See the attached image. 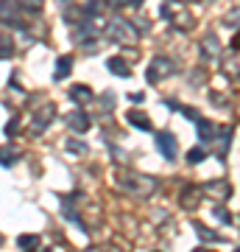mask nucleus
Returning a JSON list of instances; mask_svg holds the SVG:
<instances>
[{
    "label": "nucleus",
    "instance_id": "nucleus-1",
    "mask_svg": "<svg viewBox=\"0 0 240 252\" xmlns=\"http://www.w3.org/2000/svg\"><path fill=\"white\" fill-rule=\"evenodd\" d=\"M115 182L117 188L129 190V193H140V196H151L154 190L160 188V182L154 177H145V174H137V171H117Z\"/></svg>",
    "mask_w": 240,
    "mask_h": 252
},
{
    "label": "nucleus",
    "instance_id": "nucleus-2",
    "mask_svg": "<svg viewBox=\"0 0 240 252\" xmlns=\"http://www.w3.org/2000/svg\"><path fill=\"white\" fill-rule=\"evenodd\" d=\"M157 146H160V154L168 162L176 160V149L179 146H176V137L170 135V132H160V135H157Z\"/></svg>",
    "mask_w": 240,
    "mask_h": 252
},
{
    "label": "nucleus",
    "instance_id": "nucleus-3",
    "mask_svg": "<svg viewBox=\"0 0 240 252\" xmlns=\"http://www.w3.org/2000/svg\"><path fill=\"white\" fill-rule=\"evenodd\" d=\"M109 34L115 36V39H120V42H132L134 36H137V31H134L126 20H112V23H109Z\"/></svg>",
    "mask_w": 240,
    "mask_h": 252
},
{
    "label": "nucleus",
    "instance_id": "nucleus-4",
    "mask_svg": "<svg viewBox=\"0 0 240 252\" xmlns=\"http://www.w3.org/2000/svg\"><path fill=\"white\" fill-rule=\"evenodd\" d=\"M53 118H56V107H53V104H45V107L34 115V121H31V126H34L36 135H39V132H45V129H48V124H51Z\"/></svg>",
    "mask_w": 240,
    "mask_h": 252
},
{
    "label": "nucleus",
    "instance_id": "nucleus-5",
    "mask_svg": "<svg viewBox=\"0 0 240 252\" xmlns=\"http://www.w3.org/2000/svg\"><path fill=\"white\" fill-rule=\"evenodd\" d=\"M168 73H173V62L165 59V56H157L145 76H148V81H160V76H168Z\"/></svg>",
    "mask_w": 240,
    "mask_h": 252
},
{
    "label": "nucleus",
    "instance_id": "nucleus-6",
    "mask_svg": "<svg viewBox=\"0 0 240 252\" xmlns=\"http://www.w3.org/2000/svg\"><path fill=\"white\" fill-rule=\"evenodd\" d=\"M67 126H70L73 132L84 135V132L89 129V115H84L81 109H76V112H70V115H67Z\"/></svg>",
    "mask_w": 240,
    "mask_h": 252
},
{
    "label": "nucleus",
    "instance_id": "nucleus-7",
    "mask_svg": "<svg viewBox=\"0 0 240 252\" xmlns=\"http://www.w3.org/2000/svg\"><path fill=\"white\" fill-rule=\"evenodd\" d=\"M126 121L132 126H137V129H142V132H151L154 126H151V118L145 115V112H137V109H129L126 112Z\"/></svg>",
    "mask_w": 240,
    "mask_h": 252
},
{
    "label": "nucleus",
    "instance_id": "nucleus-8",
    "mask_svg": "<svg viewBox=\"0 0 240 252\" xmlns=\"http://www.w3.org/2000/svg\"><path fill=\"white\" fill-rule=\"evenodd\" d=\"M70 98L76 101V104H89V101L95 98V93L89 90L87 84H73L70 87Z\"/></svg>",
    "mask_w": 240,
    "mask_h": 252
},
{
    "label": "nucleus",
    "instance_id": "nucleus-9",
    "mask_svg": "<svg viewBox=\"0 0 240 252\" xmlns=\"http://www.w3.org/2000/svg\"><path fill=\"white\" fill-rule=\"evenodd\" d=\"M70 70H73V56H59V64H56L53 79L56 81H64L67 76H70Z\"/></svg>",
    "mask_w": 240,
    "mask_h": 252
},
{
    "label": "nucleus",
    "instance_id": "nucleus-10",
    "mask_svg": "<svg viewBox=\"0 0 240 252\" xmlns=\"http://www.w3.org/2000/svg\"><path fill=\"white\" fill-rule=\"evenodd\" d=\"M193 227H196L198 238H201L204 244H221V241H226V238H221V235L215 233V230H207V227H201L198 221H193Z\"/></svg>",
    "mask_w": 240,
    "mask_h": 252
},
{
    "label": "nucleus",
    "instance_id": "nucleus-11",
    "mask_svg": "<svg viewBox=\"0 0 240 252\" xmlns=\"http://www.w3.org/2000/svg\"><path fill=\"white\" fill-rule=\"evenodd\" d=\"M17 160H20V152L14 149V146H6V149H0V165L11 168V165H14Z\"/></svg>",
    "mask_w": 240,
    "mask_h": 252
},
{
    "label": "nucleus",
    "instance_id": "nucleus-12",
    "mask_svg": "<svg viewBox=\"0 0 240 252\" xmlns=\"http://www.w3.org/2000/svg\"><path fill=\"white\" fill-rule=\"evenodd\" d=\"M107 67H109L112 73H117V76H132V67H129V64L120 59V56H112V59L107 62Z\"/></svg>",
    "mask_w": 240,
    "mask_h": 252
},
{
    "label": "nucleus",
    "instance_id": "nucleus-13",
    "mask_svg": "<svg viewBox=\"0 0 240 252\" xmlns=\"http://www.w3.org/2000/svg\"><path fill=\"white\" fill-rule=\"evenodd\" d=\"M198 202H201V193H198V188H187L185 193H182V205H185L187 210H193Z\"/></svg>",
    "mask_w": 240,
    "mask_h": 252
},
{
    "label": "nucleus",
    "instance_id": "nucleus-14",
    "mask_svg": "<svg viewBox=\"0 0 240 252\" xmlns=\"http://www.w3.org/2000/svg\"><path fill=\"white\" fill-rule=\"evenodd\" d=\"M11 54H14V36L0 34V59H9Z\"/></svg>",
    "mask_w": 240,
    "mask_h": 252
},
{
    "label": "nucleus",
    "instance_id": "nucleus-15",
    "mask_svg": "<svg viewBox=\"0 0 240 252\" xmlns=\"http://www.w3.org/2000/svg\"><path fill=\"white\" fill-rule=\"evenodd\" d=\"M215 135H218L215 124H210V121H198V137H201V140H213Z\"/></svg>",
    "mask_w": 240,
    "mask_h": 252
},
{
    "label": "nucleus",
    "instance_id": "nucleus-16",
    "mask_svg": "<svg viewBox=\"0 0 240 252\" xmlns=\"http://www.w3.org/2000/svg\"><path fill=\"white\" fill-rule=\"evenodd\" d=\"M17 244H20V250H34V247H39V235H20L17 238Z\"/></svg>",
    "mask_w": 240,
    "mask_h": 252
},
{
    "label": "nucleus",
    "instance_id": "nucleus-17",
    "mask_svg": "<svg viewBox=\"0 0 240 252\" xmlns=\"http://www.w3.org/2000/svg\"><path fill=\"white\" fill-rule=\"evenodd\" d=\"M204 190H218V193H215V196H221V199H226L232 193V188L229 185H226V182H210V185H207Z\"/></svg>",
    "mask_w": 240,
    "mask_h": 252
},
{
    "label": "nucleus",
    "instance_id": "nucleus-18",
    "mask_svg": "<svg viewBox=\"0 0 240 252\" xmlns=\"http://www.w3.org/2000/svg\"><path fill=\"white\" fill-rule=\"evenodd\" d=\"M204 157H207V149H193V152L187 154V160L193 162V165H196V162H201Z\"/></svg>",
    "mask_w": 240,
    "mask_h": 252
},
{
    "label": "nucleus",
    "instance_id": "nucleus-19",
    "mask_svg": "<svg viewBox=\"0 0 240 252\" xmlns=\"http://www.w3.org/2000/svg\"><path fill=\"white\" fill-rule=\"evenodd\" d=\"M67 149H70V152H76V154H84V152H87V146L81 143V140H70V143H67Z\"/></svg>",
    "mask_w": 240,
    "mask_h": 252
},
{
    "label": "nucleus",
    "instance_id": "nucleus-20",
    "mask_svg": "<svg viewBox=\"0 0 240 252\" xmlns=\"http://www.w3.org/2000/svg\"><path fill=\"white\" fill-rule=\"evenodd\" d=\"M17 129H20V118H11L6 124V135H17Z\"/></svg>",
    "mask_w": 240,
    "mask_h": 252
},
{
    "label": "nucleus",
    "instance_id": "nucleus-21",
    "mask_svg": "<svg viewBox=\"0 0 240 252\" xmlns=\"http://www.w3.org/2000/svg\"><path fill=\"white\" fill-rule=\"evenodd\" d=\"M215 216L221 219L223 224H232V213H229V210H223V207H218V210H215Z\"/></svg>",
    "mask_w": 240,
    "mask_h": 252
},
{
    "label": "nucleus",
    "instance_id": "nucleus-22",
    "mask_svg": "<svg viewBox=\"0 0 240 252\" xmlns=\"http://www.w3.org/2000/svg\"><path fill=\"white\" fill-rule=\"evenodd\" d=\"M204 51H210V54H218V39H215L213 34H210V39L204 42Z\"/></svg>",
    "mask_w": 240,
    "mask_h": 252
},
{
    "label": "nucleus",
    "instance_id": "nucleus-23",
    "mask_svg": "<svg viewBox=\"0 0 240 252\" xmlns=\"http://www.w3.org/2000/svg\"><path fill=\"white\" fill-rule=\"evenodd\" d=\"M182 115L190 118V121H201V118H198V109H190V107H182Z\"/></svg>",
    "mask_w": 240,
    "mask_h": 252
},
{
    "label": "nucleus",
    "instance_id": "nucleus-24",
    "mask_svg": "<svg viewBox=\"0 0 240 252\" xmlns=\"http://www.w3.org/2000/svg\"><path fill=\"white\" fill-rule=\"evenodd\" d=\"M23 6H28L31 11H39L42 9V0H23Z\"/></svg>",
    "mask_w": 240,
    "mask_h": 252
},
{
    "label": "nucleus",
    "instance_id": "nucleus-25",
    "mask_svg": "<svg viewBox=\"0 0 240 252\" xmlns=\"http://www.w3.org/2000/svg\"><path fill=\"white\" fill-rule=\"evenodd\" d=\"M223 23H226V26H232V28H235V26H238V9H235V11H232V14H229V17H226V20H223Z\"/></svg>",
    "mask_w": 240,
    "mask_h": 252
},
{
    "label": "nucleus",
    "instance_id": "nucleus-26",
    "mask_svg": "<svg viewBox=\"0 0 240 252\" xmlns=\"http://www.w3.org/2000/svg\"><path fill=\"white\" fill-rule=\"evenodd\" d=\"M160 14H162L165 20H173V11H170V6H168V3H165V6L160 9Z\"/></svg>",
    "mask_w": 240,
    "mask_h": 252
},
{
    "label": "nucleus",
    "instance_id": "nucleus-27",
    "mask_svg": "<svg viewBox=\"0 0 240 252\" xmlns=\"http://www.w3.org/2000/svg\"><path fill=\"white\" fill-rule=\"evenodd\" d=\"M109 6H126V3H129V0H107Z\"/></svg>",
    "mask_w": 240,
    "mask_h": 252
},
{
    "label": "nucleus",
    "instance_id": "nucleus-28",
    "mask_svg": "<svg viewBox=\"0 0 240 252\" xmlns=\"http://www.w3.org/2000/svg\"><path fill=\"white\" fill-rule=\"evenodd\" d=\"M129 3H132V6H142V0H129Z\"/></svg>",
    "mask_w": 240,
    "mask_h": 252
},
{
    "label": "nucleus",
    "instance_id": "nucleus-29",
    "mask_svg": "<svg viewBox=\"0 0 240 252\" xmlns=\"http://www.w3.org/2000/svg\"><path fill=\"white\" fill-rule=\"evenodd\" d=\"M196 252H207V250H196Z\"/></svg>",
    "mask_w": 240,
    "mask_h": 252
},
{
    "label": "nucleus",
    "instance_id": "nucleus-30",
    "mask_svg": "<svg viewBox=\"0 0 240 252\" xmlns=\"http://www.w3.org/2000/svg\"><path fill=\"white\" fill-rule=\"evenodd\" d=\"M0 244H3V238H0Z\"/></svg>",
    "mask_w": 240,
    "mask_h": 252
},
{
    "label": "nucleus",
    "instance_id": "nucleus-31",
    "mask_svg": "<svg viewBox=\"0 0 240 252\" xmlns=\"http://www.w3.org/2000/svg\"><path fill=\"white\" fill-rule=\"evenodd\" d=\"M235 252H238V250H235Z\"/></svg>",
    "mask_w": 240,
    "mask_h": 252
}]
</instances>
